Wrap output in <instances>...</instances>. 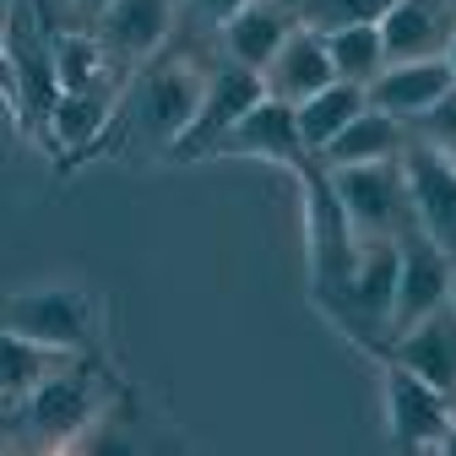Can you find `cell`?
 <instances>
[{"label": "cell", "instance_id": "1", "mask_svg": "<svg viewBox=\"0 0 456 456\" xmlns=\"http://www.w3.org/2000/svg\"><path fill=\"white\" fill-rule=\"evenodd\" d=\"M201 82H207V61L180 38L163 54H152V61H142L136 71H126L120 98H114L109 136H103V152L109 158H131V152L163 158L175 147V136L191 126Z\"/></svg>", "mask_w": 456, "mask_h": 456}, {"label": "cell", "instance_id": "2", "mask_svg": "<svg viewBox=\"0 0 456 456\" xmlns=\"http://www.w3.org/2000/svg\"><path fill=\"white\" fill-rule=\"evenodd\" d=\"M126 396H131V386L109 364V354H71L6 413L12 445H44V451L77 445V440H87L93 424H103L120 408Z\"/></svg>", "mask_w": 456, "mask_h": 456}, {"label": "cell", "instance_id": "3", "mask_svg": "<svg viewBox=\"0 0 456 456\" xmlns=\"http://www.w3.org/2000/svg\"><path fill=\"white\" fill-rule=\"evenodd\" d=\"M0 326L54 354H109V310L82 282H33L0 294Z\"/></svg>", "mask_w": 456, "mask_h": 456}, {"label": "cell", "instance_id": "4", "mask_svg": "<svg viewBox=\"0 0 456 456\" xmlns=\"http://www.w3.org/2000/svg\"><path fill=\"white\" fill-rule=\"evenodd\" d=\"M299 185V228H305V266H310V299L315 294H337L348 282L354 261H359V228L348 223V207L337 201L326 168L315 158H305L294 168Z\"/></svg>", "mask_w": 456, "mask_h": 456}, {"label": "cell", "instance_id": "5", "mask_svg": "<svg viewBox=\"0 0 456 456\" xmlns=\"http://www.w3.org/2000/svg\"><path fill=\"white\" fill-rule=\"evenodd\" d=\"M49 33H54V17L38 6V0H17L12 22L0 28V38H6V61H12V77H17L12 131H17L22 142H33V147H44L49 109H54V98H61V77H54Z\"/></svg>", "mask_w": 456, "mask_h": 456}, {"label": "cell", "instance_id": "6", "mask_svg": "<svg viewBox=\"0 0 456 456\" xmlns=\"http://www.w3.org/2000/svg\"><path fill=\"white\" fill-rule=\"evenodd\" d=\"M326 180H331L337 201L348 207V223L359 228V240H403L413 228V201H408V180H403V158L326 168Z\"/></svg>", "mask_w": 456, "mask_h": 456}, {"label": "cell", "instance_id": "7", "mask_svg": "<svg viewBox=\"0 0 456 456\" xmlns=\"http://www.w3.org/2000/svg\"><path fill=\"white\" fill-rule=\"evenodd\" d=\"M375 364V380H380V413H386V440L396 451H429L435 435L445 429V419L456 413V396L429 386L424 375L403 370L396 359H380L370 354Z\"/></svg>", "mask_w": 456, "mask_h": 456}, {"label": "cell", "instance_id": "8", "mask_svg": "<svg viewBox=\"0 0 456 456\" xmlns=\"http://www.w3.org/2000/svg\"><path fill=\"white\" fill-rule=\"evenodd\" d=\"M261 93H266L261 71H245V66H234V61H223V54H217V61L207 66V82H201L191 126L175 136V147L163 152V163H207L212 147H217V136L234 126Z\"/></svg>", "mask_w": 456, "mask_h": 456}, {"label": "cell", "instance_id": "9", "mask_svg": "<svg viewBox=\"0 0 456 456\" xmlns=\"http://www.w3.org/2000/svg\"><path fill=\"white\" fill-rule=\"evenodd\" d=\"M120 82L61 87V98H54V109H49V131H44V147H49L54 175H61V180H71L87 158H103V136H109V120H114Z\"/></svg>", "mask_w": 456, "mask_h": 456}, {"label": "cell", "instance_id": "10", "mask_svg": "<svg viewBox=\"0 0 456 456\" xmlns=\"http://www.w3.org/2000/svg\"><path fill=\"white\" fill-rule=\"evenodd\" d=\"M451 277H456V256L440 250L429 234H419V228H408V234L396 240V294H391L386 337L424 321L440 305H451Z\"/></svg>", "mask_w": 456, "mask_h": 456}, {"label": "cell", "instance_id": "11", "mask_svg": "<svg viewBox=\"0 0 456 456\" xmlns=\"http://www.w3.org/2000/svg\"><path fill=\"white\" fill-rule=\"evenodd\" d=\"M212 158H250V163H272L282 175H294L305 158H315L305 142H299V126H294V103L282 98H256L234 126H228L212 147Z\"/></svg>", "mask_w": 456, "mask_h": 456}, {"label": "cell", "instance_id": "12", "mask_svg": "<svg viewBox=\"0 0 456 456\" xmlns=\"http://www.w3.org/2000/svg\"><path fill=\"white\" fill-rule=\"evenodd\" d=\"M354 348H359L364 359H370V354L396 359L403 370H413V375H424L429 386H440V391L456 396V305H440V310H429L424 321L391 331V337H375V342H354Z\"/></svg>", "mask_w": 456, "mask_h": 456}, {"label": "cell", "instance_id": "13", "mask_svg": "<svg viewBox=\"0 0 456 456\" xmlns=\"http://www.w3.org/2000/svg\"><path fill=\"white\" fill-rule=\"evenodd\" d=\"M175 22H180V0H109L87 28H98L114 66L136 71L142 61H152V54L175 44Z\"/></svg>", "mask_w": 456, "mask_h": 456}, {"label": "cell", "instance_id": "14", "mask_svg": "<svg viewBox=\"0 0 456 456\" xmlns=\"http://www.w3.org/2000/svg\"><path fill=\"white\" fill-rule=\"evenodd\" d=\"M403 180H408V201H413V228L456 256V163L408 142Z\"/></svg>", "mask_w": 456, "mask_h": 456}, {"label": "cell", "instance_id": "15", "mask_svg": "<svg viewBox=\"0 0 456 456\" xmlns=\"http://www.w3.org/2000/svg\"><path fill=\"white\" fill-rule=\"evenodd\" d=\"M445 87H451V66H445V54H419V61H386V71L364 87V103L408 126L413 114H424Z\"/></svg>", "mask_w": 456, "mask_h": 456}, {"label": "cell", "instance_id": "16", "mask_svg": "<svg viewBox=\"0 0 456 456\" xmlns=\"http://www.w3.org/2000/svg\"><path fill=\"white\" fill-rule=\"evenodd\" d=\"M375 28L386 44V61H419V54L445 49V38L456 28V6L451 0H391Z\"/></svg>", "mask_w": 456, "mask_h": 456}, {"label": "cell", "instance_id": "17", "mask_svg": "<svg viewBox=\"0 0 456 456\" xmlns=\"http://www.w3.org/2000/svg\"><path fill=\"white\" fill-rule=\"evenodd\" d=\"M337 71H331V54H326V38L315 28H294L289 38L277 44V54L261 71V87L266 98H282V103H299L310 98L315 87H326Z\"/></svg>", "mask_w": 456, "mask_h": 456}, {"label": "cell", "instance_id": "18", "mask_svg": "<svg viewBox=\"0 0 456 456\" xmlns=\"http://www.w3.org/2000/svg\"><path fill=\"white\" fill-rule=\"evenodd\" d=\"M294 33V17L282 0H250L234 17L223 22L217 44H223V61H234L245 71H266V61L277 54V44Z\"/></svg>", "mask_w": 456, "mask_h": 456}, {"label": "cell", "instance_id": "19", "mask_svg": "<svg viewBox=\"0 0 456 456\" xmlns=\"http://www.w3.org/2000/svg\"><path fill=\"white\" fill-rule=\"evenodd\" d=\"M403 152H408V126L364 103L315 158H321L326 168H348V163H380V158H403Z\"/></svg>", "mask_w": 456, "mask_h": 456}, {"label": "cell", "instance_id": "20", "mask_svg": "<svg viewBox=\"0 0 456 456\" xmlns=\"http://www.w3.org/2000/svg\"><path fill=\"white\" fill-rule=\"evenodd\" d=\"M49 49H54V77H61V87H93V82H120L126 71L114 66L109 44L98 38V28L87 22H54L49 33Z\"/></svg>", "mask_w": 456, "mask_h": 456}, {"label": "cell", "instance_id": "21", "mask_svg": "<svg viewBox=\"0 0 456 456\" xmlns=\"http://www.w3.org/2000/svg\"><path fill=\"white\" fill-rule=\"evenodd\" d=\"M364 109V87L359 82H342V77H331L326 87H315L310 98H299L294 103V126H299V142L310 147V152H321L342 126L354 120V114Z\"/></svg>", "mask_w": 456, "mask_h": 456}, {"label": "cell", "instance_id": "22", "mask_svg": "<svg viewBox=\"0 0 456 456\" xmlns=\"http://www.w3.org/2000/svg\"><path fill=\"white\" fill-rule=\"evenodd\" d=\"M66 359H71V354H54V348H44V342L17 337V331L0 326V403L17 408L22 396H28L54 364H66Z\"/></svg>", "mask_w": 456, "mask_h": 456}, {"label": "cell", "instance_id": "23", "mask_svg": "<svg viewBox=\"0 0 456 456\" xmlns=\"http://www.w3.org/2000/svg\"><path fill=\"white\" fill-rule=\"evenodd\" d=\"M321 38H326V54H331V71L342 82L370 87L386 71V44H380V28L375 22H348V28H331Z\"/></svg>", "mask_w": 456, "mask_h": 456}, {"label": "cell", "instance_id": "24", "mask_svg": "<svg viewBox=\"0 0 456 456\" xmlns=\"http://www.w3.org/2000/svg\"><path fill=\"white\" fill-rule=\"evenodd\" d=\"M294 17V28H315V33H331V28H348V22H380L391 0H282Z\"/></svg>", "mask_w": 456, "mask_h": 456}, {"label": "cell", "instance_id": "25", "mask_svg": "<svg viewBox=\"0 0 456 456\" xmlns=\"http://www.w3.org/2000/svg\"><path fill=\"white\" fill-rule=\"evenodd\" d=\"M408 142H419V147H429V152H440V158L456 163V82L424 114H413V120H408Z\"/></svg>", "mask_w": 456, "mask_h": 456}, {"label": "cell", "instance_id": "26", "mask_svg": "<svg viewBox=\"0 0 456 456\" xmlns=\"http://www.w3.org/2000/svg\"><path fill=\"white\" fill-rule=\"evenodd\" d=\"M240 6H250V0H180V22H175V38L180 44H201V38H217L223 22L234 17Z\"/></svg>", "mask_w": 456, "mask_h": 456}, {"label": "cell", "instance_id": "27", "mask_svg": "<svg viewBox=\"0 0 456 456\" xmlns=\"http://www.w3.org/2000/svg\"><path fill=\"white\" fill-rule=\"evenodd\" d=\"M0 103H6V120L17 114V77H12V61H6V38H0Z\"/></svg>", "mask_w": 456, "mask_h": 456}, {"label": "cell", "instance_id": "28", "mask_svg": "<svg viewBox=\"0 0 456 456\" xmlns=\"http://www.w3.org/2000/svg\"><path fill=\"white\" fill-rule=\"evenodd\" d=\"M103 6H109V0H71V6H66V17H71V22H93Z\"/></svg>", "mask_w": 456, "mask_h": 456}, {"label": "cell", "instance_id": "29", "mask_svg": "<svg viewBox=\"0 0 456 456\" xmlns=\"http://www.w3.org/2000/svg\"><path fill=\"white\" fill-rule=\"evenodd\" d=\"M429 451H435V456H456V413L445 419V429L435 435V445H429Z\"/></svg>", "mask_w": 456, "mask_h": 456}, {"label": "cell", "instance_id": "30", "mask_svg": "<svg viewBox=\"0 0 456 456\" xmlns=\"http://www.w3.org/2000/svg\"><path fill=\"white\" fill-rule=\"evenodd\" d=\"M440 54H445V66H451V82H456V28H451V38H445V49H440Z\"/></svg>", "mask_w": 456, "mask_h": 456}, {"label": "cell", "instance_id": "31", "mask_svg": "<svg viewBox=\"0 0 456 456\" xmlns=\"http://www.w3.org/2000/svg\"><path fill=\"white\" fill-rule=\"evenodd\" d=\"M38 6H44V12H49L54 22H61V17H66V6H71V0H38Z\"/></svg>", "mask_w": 456, "mask_h": 456}, {"label": "cell", "instance_id": "32", "mask_svg": "<svg viewBox=\"0 0 456 456\" xmlns=\"http://www.w3.org/2000/svg\"><path fill=\"white\" fill-rule=\"evenodd\" d=\"M12 12H17V0H0V28L12 22Z\"/></svg>", "mask_w": 456, "mask_h": 456}, {"label": "cell", "instance_id": "33", "mask_svg": "<svg viewBox=\"0 0 456 456\" xmlns=\"http://www.w3.org/2000/svg\"><path fill=\"white\" fill-rule=\"evenodd\" d=\"M0 445H12V435H6V419H0Z\"/></svg>", "mask_w": 456, "mask_h": 456}, {"label": "cell", "instance_id": "34", "mask_svg": "<svg viewBox=\"0 0 456 456\" xmlns=\"http://www.w3.org/2000/svg\"><path fill=\"white\" fill-rule=\"evenodd\" d=\"M451 305H456V277H451Z\"/></svg>", "mask_w": 456, "mask_h": 456}, {"label": "cell", "instance_id": "35", "mask_svg": "<svg viewBox=\"0 0 456 456\" xmlns=\"http://www.w3.org/2000/svg\"><path fill=\"white\" fill-rule=\"evenodd\" d=\"M6 413H12V408H6V403H0V419H6Z\"/></svg>", "mask_w": 456, "mask_h": 456}, {"label": "cell", "instance_id": "36", "mask_svg": "<svg viewBox=\"0 0 456 456\" xmlns=\"http://www.w3.org/2000/svg\"><path fill=\"white\" fill-rule=\"evenodd\" d=\"M451 6H456V0H451Z\"/></svg>", "mask_w": 456, "mask_h": 456}]
</instances>
